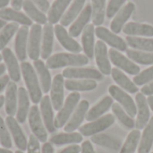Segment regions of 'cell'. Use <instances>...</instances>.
Masks as SVG:
<instances>
[{
	"label": "cell",
	"instance_id": "cell-35",
	"mask_svg": "<svg viewBox=\"0 0 153 153\" xmlns=\"http://www.w3.org/2000/svg\"><path fill=\"white\" fill-rule=\"evenodd\" d=\"M22 8L27 16L32 21H35L38 24H46L48 17L43 12H41L30 0H24L22 3Z\"/></svg>",
	"mask_w": 153,
	"mask_h": 153
},
{
	"label": "cell",
	"instance_id": "cell-42",
	"mask_svg": "<svg viewBox=\"0 0 153 153\" xmlns=\"http://www.w3.org/2000/svg\"><path fill=\"white\" fill-rule=\"evenodd\" d=\"M141 139L140 130L134 129L127 136L124 145L122 146L119 153H134L136 148L139 144V141Z\"/></svg>",
	"mask_w": 153,
	"mask_h": 153
},
{
	"label": "cell",
	"instance_id": "cell-14",
	"mask_svg": "<svg viewBox=\"0 0 153 153\" xmlns=\"http://www.w3.org/2000/svg\"><path fill=\"white\" fill-rule=\"evenodd\" d=\"M54 32L59 43L66 50L74 54H79L82 51L81 45L73 37L70 36L64 26H62L61 24H56V26L54 27Z\"/></svg>",
	"mask_w": 153,
	"mask_h": 153
},
{
	"label": "cell",
	"instance_id": "cell-6",
	"mask_svg": "<svg viewBox=\"0 0 153 153\" xmlns=\"http://www.w3.org/2000/svg\"><path fill=\"white\" fill-rule=\"evenodd\" d=\"M96 36L102 40L104 43H107L112 48H115L118 51H126L127 50V43L121 37L117 36V34L109 30L108 28L103 26H98L95 29Z\"/></svg>",
	"mask_w": 153,
	"mask_h": 153
},
{
	"label": "cell",
	"instance_id": "cell-30",
	"mask_svg": "<svg viewBox=\"0 0 153 153\" xmlns=\"http://www.w3.org/2000/svg\"><path fill=\"white\" fill-rule=\"evenodd\" d=\"M73 0H55L49 8L48 20L51 24H56L65 13L68 5Z\"/></svg>",
	"mask_w": 153,
	"mask_h": 153
},
{
	"label": "cell",
	"instance_id": "cell-49",
	"mask_svg": "<svg viewBox=\"0 0 153 153\" xmlns=\"http://www.w3.org/2000/svg\"><path fill=\"white\" fill-rule=\"evenodd\" d=\"M81 152L82 153H95L92 144L89 141H85L82 143L81 147Z\"/></svg>",
	"mask_w": 153,
	"mask_h": 153
},
{
	"label": "cell",
	"instance_id": "cell-33",
	"mask_svg": "<svg viewBox=\"0 0 153 153\" xmlns=\"http://www.w3.org/2000/svg\"><path fill=\"white\" fill-rule=\"evenodd\" d=\"M91 142L97 145L105 147L114 152H117L122 148V143L120 140L106 134H98L91 136Z\"/></svg>",
	"mask_w": 153,
	"mask_h": 153
},
{
	"label": "cell",
	"instance_id": "cell-1",
	"mask_svg": "<svg viewBox=\"0 0 153 153\" xmlns=\"http://www.w3.org/2000/svg\"><path fill=\"white\" fill-rule=\"evenodd\" d=\"M89 58L85 55L74 53H56L47 59L46 65L48 69H56L65 66H82L87 65Z\"/></svg>",
	"mask_w": 153,
	"mask_h": 153
},
{
	"label": "cell",
	"instance_id": "cell-38",
	"mask_svg": "<svg viewBox=\"0 0 153 153\" xmlns=\"http://www.w3.org/2000/svg\"><path fill=\"white\" fill-rule=\"evenodd\" d=\"M126 41L127 45L134 49L153 53V39L127 36L126 38Z\"/></svg>",
	"mask_w": 153,
	"mask_h": 153
},
{
	"label": "cell",
	"instance_id": "cell-43",
	"mask_svg": "<svg viewBox=\"0 0 153 153\" xmlns=\"http://www.w3.org/2000/svg\"><path fill=\"white\" fill-rule=\"evenodd\" d=\"M19 24L16 22H11L6 24L0 32V50L5 48L13 35L18 31Z\"/></svg>",
	"mask_w": 153,
	"mask_h": 153
},
{
	"label": "cell",
	"instance_id": "cell-32",
	"mask_svg": "<svg viewBox=\"0 0 153 153\" xmlns=\"http://www.w3.org/2000/svg\"><path fill=\"white\" fill-rule=\"evenodd\" d=\"M111 76H112L113 80L115 81V82L117 83V85H119L125 91H126L130 93L138 92L139 89L136 86V84L134 82H132L122 71H120L117 67L112 68Z\"/></svg>",
	"mask_w": 153,
	"mask_h": 153
},
{
	"label": "cell",
	"instance_id": "cell-62",
	"mask_svg": "<svg viewBox=\"0 0 153 153\" xmlns=\"http://www.w3.org/2000/svg\"><path fill=\"white\" fill-rule=\"evenodd\" d=\"M2 59H3V56H2V55H0V62L2 61Z\"/></svg>",
	"mask_w": 153,
	"mask_h": 153
},
{
	"label": "cell",
	"instance_id": "cell-3",
	"mask_svg": "<svg viewBox=\"0 0 153 153\" xmlns=\"http://www.w3.org/2000/svg\"><path fill=\"white\" fill-rule=\"evenodd\" d=\"M80 98H81V95L78 92L74 91L73 93L69 94L65 102L64 103L63 107L58 111V113L55 118L54 123H55V127L56 129L65 126V124L68 122L71 115L73 114V112L74 111V109L76 108V107L79 104Z\"/></svg>",
	"mask_w": 153,
	"mask_h": 153
},
{
	"label": "cell",
	"instance_id": "cell-54",
	"mask_svg": "<svg viewBox=\"0 0 153 153\" xmlns=\"http://www.w3.org/2000/svg\"><path fill=\"white\" fill-rule=\"evenodd\" d=\"M24 0H11V5L15 10H21L22 7V3Z\"/></svg>",
	"mask_w": 153,
	"mask_h": 153
},
{
	"label": "cell",
	"instance_id": "cell-23",
	"mask_svg": "<svg viewBox=\"0 0 153 153\" xmlns=\"http://www.w3.org/2000/svg\"><path fill=\"white\" fill-rule=\"evenodd\" d=\"M54 28L51 23H46L42 30V43L40 56L43 59H48L53 50L54 44Z\"/></svg>",
	"mask_w": 153,
	"mask_h": 153
},
{
	"label": "cell",
	"instance_id": "cell-28",
	"mask_svg": "<svg viewBox=\"0 0 153 153\" xmlns=\"http://www.w3.org/2000/svg\"><path fill=\"white\" fill-rule=\"evenodd\" d=\"M17 101H18V91L17 85L14 82H9L6 86L4 102H5V112L8 116L13 117L17 111Z\"/></svg>",
	"mask_w": 153,
	"mask_h": 153
},
{
	"label": "cell",
	"instance_id": "cell-36",
	"mask_svg": "<svg viewBox=\"0 0 153 153\" xmlns=\"http://www.w3.org/2000/svg\"><path fill=\"white\" fill-rule=\"evenodd\" d=\"M82 141V135L80 133H60L53 135L50 138V143L56 145L62 146L71 143H80Z\"/></svg>",
	"mask_w": 153,
	"mask_h": 153
},
{
	"label": "cell",
	"instance_id": "cell-46",
	"mask_svg": "<svg viewBox=\"0 0 153 153\" xmlns=\"http://www.w3.org/2000/svg\"><path fill=\"white\" fill-rule=\"evenodd\" d=\"M127 0H109L107 5V11H106V15L108 18H112L114 17L117 12L124 6L125 3Z\"/></svg>",
	"mask_w": 153,
	"mask_h": 153
},
{
	"label": "cell",
	"instance_id": "cell-11",
	"mask_svg": "<svg viewBox=\"0 0 153 153\" xmlns=\"http://www.w3.org/2000/svg\"><path fill=\"white\" fill-rule=\"evenodd\" d=\"M94 56H95L96 64L98 65L100 72L102 74L109 75L111 74L112 68H111V65H110V61L108 57V51L106 44L100 39L96 41Z\"/></svg>",
	"mask_w": 153,
	"mask_h": 153
},
{
	"label": "cell",
	"instance_id": "cell-25",
	"mask_svg": "<svg viewBox=\"0 0 153 153\" xmlns=\"http://www.w3.org/2000/svg\"><path fill=\"white\" fill-rule=\"evenodd\" d=\"M113 98L110 96L104 97L100 102H98L96 105H94L90 110H88L85 119L87 121H94L100 117H101L113 105Z\"/></svg>",
	"mask_w": 153,
	"mask_h": 153
},
{
	"label": "cell",
	"instance_id": "cell-55",
	"mask_svg": "<svg viewBox=\"0 0 153 153\" xmlns=\"http://www.w3.org/2000/svg\"><path fill=\"white\" fill-rule=\"evenodd\" d=\"M9 3H10V0H0V9L4 8Z\"/></svg>",
	"mask_w": 153,
	"mask_h": 153
},
{
	"label": "cell",
	"instance_id": "cell-44",
	"mask_svg": "<svg viewBox=\"0 0 153 153\" xmlns=\"http://www.w3.org/2000/svg\"><path fill=\"white\" fill-rule=\"evenodd\" d=\"M0 143L5 149H10L13 145L10 134L7 129V126L1 117H0Z\"/></svg>",
	"mask_w": 153,
	"mask_h": 153
},
{
	"label": "cell",
	"instance_id": "cell-20",
	"mask_svg": "<svg viewBox=\"0 0 153 153\" xmlns=\"http://www.w3.org/2000/svg\"><path fill=\"white\" fill-rule=\"evenodd\" d=\"M29 33L28 26H22L19 28L15 37L14 50L20 61H24L27 57V42L29 39Z\"/></svg>",
	"mask_w": 153,
	"mask_h": 153
},
{
	"label": "cell",
	"instance_id": "cell-2",
	"mask_svg": "<svg viewBox=\"0 0 153 153\" xmlns=\"http://www.w3.org/2000/svg\"><path fill=\"white\" fill-rule=\"evenodd\" d=\"M21 70L28 89L30 99L34 104H38L42 99V91L34 67L28 62H22L21 65Z\"/></svg>",
	"mask_w": 153,
	"mask_h": 153
},
{
	"label": "cell",
	"instance_id": "cell-22",
	"mask_svg": "<svg viewBox=\"0 0 153 153\" xmlns=\"http://www.w3.org/2000/svg\"><path fill=\"white\" fill-rule=\"evenodd\" d=\"M30 112V96L28 91L23 88L20 87L18 89V106L16 112V120L23 124Z\"/></svg>",
	"mask_w": 153,
	"mask_h": 153
},
{
	"label": "cell",
	"instance_id": "cell-13",
	"mask_svg": "<svg viewBox=\"0 0 153 153\" xmlns=\"http://www.w3.org/2000/svg\"><path fill=\"white\" fill-rule=\"evenodd\" d=\"M135 10V4L133 2H128L125 6H123L117 13L114 16L111 23L110 30L116 34L120 33L123 30L124 26L126 24V22L129 20L131 15Z\"/></svg>",
	"mask_w": 153,
	"mask_h": 153
},
{
	"label": "cell",
	"instance_id": "cell-31",
	"mask_svg": "<svg viewBox=\"0 0 153 153\" xmlns=\"http://www.w3.org/2000/svg\"><path fill=\"white\" fill-rule=\"evenodd\" d=\"M33 65L35 67V71L38 73L42 91L45 93L48 92L51 88V84H52L51 75L48 71V68L47 67L46 64H44L43 61L39 60V59L34 61Z\"/></svg>",
	"mask_w": 153,
	"mask_h": 153
},
{
	"label": "cell",
	"instance_id": "cell-15",
	"mask_svg": "<svg viewBox=\"0 0 153 153\" xmlns=\"http://www.w3.org/2000/svg\"><path fill=\"white\" fill-rule=\"evenodd\" d=\"M89 107H90V104L85 100H82L78 104L73 116L71 117V118L68 120V122L65 124L64 127V130L65 131V133H73L76 129L80 128V126L83 122L85 116L89 110Z\"/></svg>",
	"mask_w": 153,
	"mask_h": 153
},
{
	"label": "cell",
	"instance_id": "cell-8",
	"mask_svg": "<svg viewBox=\"0 0 153 153\" xmlns=\"http://www.w3.org/2000/svg\"><path fill=\"white\" fill-rule=\"evenodd\" d=\"M108 56L113 65L122 69L128 74L137 75L141 72L139 65L134 64L131 59L125 56L122 53L115 48H110V50L108 51Z\"/></svg>",
	"mask_w": 153,
	"mask_h": 153
},
{
	"label": "cell",
	"instance_id": "cell-10",
	"mask_svg": "<svg viewBox=\"0 0 153 153\" xmlns=\"http://www.w3.org/2000/svg\"><path fill=\"white\" fill-rule=\"evenodd\" d=\"M63 76L67 79H84V80H94L101 81L103 74L92 68H82V67H68L63 71Z\"/></svg>",
	"mask_w": 153,
	"mask_h": 153
},
{
	"label": "cell",
	"instance_id": "cell-56",
	"mask_svg": "<svg viewBox=\"0 0 153 153\" xmlns=\"http://www.w3.org/2000/svg\"><path fill=\"white\" fill-rule=\"evenodd\" d=\"M147 101H148L149 107L152 108V110L153 111V95H152V96H149V97H148V99H147Z\"/></svg>",
	"mask_w": 153,
	"mask_h": 153
},
{
	"label": "cell",
	"instance_id": "cell-21",
	"mask_svg": "<svg viewBox=\"0 0 153 153\" xmlns=\"http://www.w3.org/2000/svg\"><path fill=\"white\" fill-rule=\"evenodd\" d=\"M2 56L6 65V67L9 73V77L13 80V82H19L21 79L20 65L13 51L10 48H6L3 49Z\"/></svg>",
	"mask_w": 153,
	"mask_h": 153
},
{
	"label": "cell",
	"instance_id": "cell-53",
	"mask_svg": "<svg viewBox=\"0 0 153 153\" xmlns=\"http://www.w3.org/2000/svg\"><path fill=\"white\" fill-rule=\"evenodd\" d=\"M41 153H54V148L51 143H44L42 145Z\"/></svg>",
	"mask_w": 153,
	"mask_h": 153
},
{
	"label": "cell",
	"instance_id": "cell-40",
	"mask_svg": "<svg viewBox=\"0 0 153 153\" xmlns=\"http://www.w3.org/2000/svg\"><path fill=\"white\" fill-rule=\"evenodd\" d=\"M112 111L118 121L127 129H133L135 126V121L131 117L126 110L117 103H113L112 105Z\"/></svg>",
	"mask_w": 153,
	"mask_h": 153
},
{
	"label": "cell",
	"instance_id": "cell-50",
	"mask_svg": "<svg viewBox=\"0 0 153 153\" xmlns=\"http://www.w3.org/2000/svg\"><path fill=\"white\" fill-rule=\"evenodd\" d=\"M81 152V147L77 144H74L71 146H68L62 150L58 153H80Z\"/></svg>",
	"mask_w": 153,
	"mask_h": 153
},
{
	"label": "cell",
	"instance_id": "cell-48",
	"mask_svg": "<svg viewBox=\"0 0 153 153\" xmlns=\"http://www.w3.org/2000/svg\"><path fill=\"white\" fill-rule=\"evenodd\" d=\"M41 12L47 13L49 11L50 4L48 0H30Z\"/></svg>",
	"mask_w": 153,
	"mask_h": 153
},
{
	"label": "cell",
	"instance_id": "cell-18",
	"mask_svg": "<svg viewBox=\"0 0 153 153\" xmlns=\"http://www.w3.org/2000/svg\"><path fill=\"white\" fill-rule=\"evenodd\" d=\"M92 16V8L90 4H86V6L82 9L78 17L74 20V22L71 24L68 33L71 37L76 38L80 36V34L83 31L85 27L89 24Z\"/></svg>",
	"mask_w": 153,
	"mask_h": 153
},
{
	"label": "cell",
	"instance_id": "cell-61",
	"mask_svg": "<svg viewBox=\"0 0 153 153\" xmlns=\"http://www.w3.org/2000/svg\"><path fill=\"white\" fill-rule=\"evenodd\" d=\"M14 153H23V152H22V151H20V150H19V151H16Z\"/></svg>",
	"mask_w": 153,
	"mask_h": 153
},
{
	"label": "cell",
	"instance_id": "cell-52",
	"mask_svg": "<svg viewBox=\"0 0 153 153\" xmlns=\"http://www.w3.org/2000/svg\"><path fill=\"white\" fill-rule=\"evenodd\" d=\"M9 75H4L0 77V92L3 91V90L7 86L9 83Z\"/></svg>",
	"mask_w": 153,
	"mask_h": 153
},
{
	"label": "cell",
	"instance_id": "cell-4",
	"mask_svg": "<svg viewBox=\"0 0 153 153\" xmlns=\"http://www.w3.org/2000/svg\"><path fill=\"white\" fill-rule=\"evenodd\" d=\"M114 123H115V117L111 114H108L94 121L83 125L79 128V132L83 136H93L108 129Z\"/></svg>",
	"mask_w": 153,
	"mask_h": 153
},
{
	"label": "cell",
	"instance_id": "cell-47",
	"mask_svg": "<svg viewBox=\"0 0 153 153\" xmlns=\"http://www.w3.org/2000/svg\"><path fill=\"white\" fill-rule=\"evenodd\" d=\"M27 153H41L39 141L34 134L30 135L27 145Z\"/></svg>",
	"mask_w": 153,
	"mask_h": 153
},
{
	"label": "cell",
	"instance_id": "cell-12",
	"mask_svg": "<svg viewBox=\"0 0 153 153\" xmlns=\"http://www.w3.org/2000/svg\"><path fill=\"white\" fill-rule=\"evenodd\" d=\"M64 87L65 81L63 74H56L51 84L50 88V100L55 110H60L64 105Z\"/></svg>",
	"mask_w": 153,
	"mask_h": 153
},
{
	"label": "cell",
	"instance_id": "cell-7",
	"mask_svg": "<svg viewBox=\"0 0 153 153\" xmlns=\"http://www.w3.org/2000/svg\"><path fill=\"white\" fill-rule=\"evenodd\" d=\"M28 119L32 134L38 138L39 142L46 143L48 140V133L42 123V118L39 109L36 105H33L30 108Z\"/></svg>",
	"mask_w": 153,
	"mask_h": 153
},
{
	"label": "cell",
	"instance_id": "cell-58",
	"mask_svg": "<svg viewBox=\"0 0 153 153\" xmlns=\"http://www.w3.org/2000/svg\"><path fill=\"white\" fill-rule=\"evenodd\" d=\"M0 153H13L12 151L5 149V148H0Z\"/></svg>",
	"mask_w": 153,
	"mask_h": 153
},
{
	"label": "cell",
	"instance_id": "cell-37",
	"mask_svg": "<svg viewBox=\"0 0 153 153\" xmlns=\"http://www.w3.org/2000/svg\"><path fill=\"white\" fill-rule=\"evenodd\" d=\"M153 144V117L143 129L138 153H150Z\"/></svg>",
	"mask_w": 153,
	"mask_h": 153
},
{
	"label": "cell",
	"instance_id": "cell-57",
	"mask_svg": "<svg viewBox=\"0 0 153 153\" xmlns=\"http://www.w3.org/2000/svg\"><path fill=\"white\" fill-rule=\"evenodd\" d=\"M4 71H5V66H4V65L0 64V76H1L2 74H4Z\"/></svg>",
	"mask_w": 153,
	"mask_h": 153
},
{
	"label": "cell",
	"instance_id": "cell-27",
	"mask_svg": "<svg viewBox=\"0 0 153 153\" xmlns=\"http://www.w3.org/2000/svg\"><path fill=\"white\" fill-rule=\"evenodd\" d=\"M123 32L128 36H146L152 37L153 26L147 23H140L135 22H127L124 28Z\"/></svg>",
	"mask_w": 153,
	"mask_h": 153
},
{
	"label": "cell",
	"instance_id": "cell-59",
	"mask_svg": "<svg viewBox=\"0 0 153 153\" xmlns=\"http://www.w3.org/2000/svg\"><path fill=\"white\" fill-rule=\"evenodd\" d=\"M4 103V97L3 95H0V108L3 107Z\"/></svg>",
	"mask_w": 153,
	"mask_h": 153
},
{
	"label": "cell",
	"instance_id": "cell-45",
	"mask_svg": "<svg viewBox=\"0 0 153 153\" xmlns=\"http://www.w3.org/2000/svg\"><path fill=\"white\" fill-rule=\"evenodd\" d=\"M152 81H153V66L140 72L134 77V82L138 86L144 85Z\"/></svg>",
	"mask_w": 153,
	"mask_h": 153
},
{
	"label": "cell",
	"instance_id": "cell-26",
	"mask_svg": "<svg viewBox=\"0 0 153 153\" xmlns=\"http://www.w3.org/2000/svg\"><path fill=\"white\" fill-rule=\"evenodd\" d=\"M0 19L4 21H12L22 26L32 25V21L23 13L13 8L4 7L0 9Z\"/></svg>",
	"mask_w": 153,
	"mask_h": 153
},
{
	"label": "cell",
	"instance_id": "cell-60",
	"mask_svg": "<svg viewBox=\"0 0 153 153\" xmlns=\"http://www.w3.org/2000/svg\"><path fill=\"white\" fill-rule=\"evenodd\" d=\"M5 25H6V22H5L4 20L0 19V30H1L2 28H4Z\"/></svg>",
	"mask_w": 153,
	"mask_h": 153
},
{
	"label": "cell",
	"instance_id": "cell-51",
	"mask_svg": "<svg viewBox=\"0 0 153 153\" xmlns=\"http://www.w3.org/2000/svg\"><path fill=\"white\" fill-rule=\"evenodd\" d=\"M142 93L143 95H146V96H152L153 95V82H152L151 83L143 86L141 90Z\"/></svg>",
	"mask_w": 153,
	"mask_h": 153
},
{
	"label": "cell",
	"instance_id": "cell-63",
	"mask_svg": "<svg viewBox=\"0 0 153 153\" xmlns=\"http://www.w3.org/2000/svg\"><path fill=\"white\" fill-rule=\"evenodd\" d=\"M152 153H153V152H152Z\"/></svg>",
	"mask_w": 153,
	"mask_h": 153
},
{
	"label": "cell",
	"instance_id": "cell-34",
	"mask_svg": "<svg viewBox=\"0 0 153 153\" xmlns=\"http://www.w3.org/2000/svg\"><path fill=\"white\" fill-rule=\"evenodd\" d=\"M97 82L94 80H73L68 79L65 82V87L71 91H90L97 88Z\"/></svg>",
	"mask_w": 153,
	"mask_h": 153
},
{
	"label": "cell",
	"instance_id": "cell-24",
	"mask_svg": "<svg viewBox=\"0 0 153 153\" xmlns=\"http://www.w3.org/2000/svg\"><path fill=\"white\" fill-rule=\"evenodd\" d=\"M82 45L85 56L88 58L94 56L95 50V28L93 24H88L82 31Z\"/></svg>",
	"mask_w": 153,
	"mask_h": 153
},
{
	"label": "cell",
	"instance_id": "cell-16",
	"mask_svg": "<svg viewBox=\"0 0 153 153\" xmlns=\"http://www.w3.org/2000/svg\"><path fill=\"white\" fill-rule=\"evenodd\" d=\"M135 100L137 107V118L135 121V127L138 130H142L145 128L150 121L149 104L145 98V95H143L142 92L136 94Z\"/></svg>",
	"mask_w": 153,
	"mask_h": 153
},
{
	"label": "cell",
	"instance_id": "cell-29",
	"mask_svg": "<svg viewBox=\"0 0 153 153\" xmlns=\"http://www.w3.org/2000/svg\"><path fill=\"white\" fill-rule=\"evenodd\" d=\"M85 2L86 0H74L69 8L62 16L60 20V24L64 27H66L73 23L84 8L83 6L85 4Z\"/></svg>",
	"mask_w": 153,
	"mask_h": 153
},
{
	"label": "cell",
	"instance_id": "cell-39",
	"mask_svg": "<svg viewBox=\"0 0 153 153\" xmlns=\"http://www.w3.org/2000/svg\"><path fill=\"white\" fill-rule=\"evenodd\" d=\"M91 8H92V24L95 26H100L104 21L106 16V0H91Z\"/></svg>",
	"mask_w": 153,
	"mask_h": 153
},
{
	"label": "cell",
	"instance_id": "cell-5",
	"mask_svg": "<svg viewBox=\"0 0 153 153\" xmlns=\"http://www.w3.org/2000/svg\"><path fill=\"white\" fill-rule=\"evenodd\" d=\"M108 92L110 96L122 106V108L131 117L134 118L137 115L136 103L134 101L132 97L124 90L117 85H110L108 88Z\"/></svg>",
	"mask_w": 153,
	"mask_h": 153
},
{
	"label": "cell",
	"instance_id": "cell-41",
	"mask_svg": "<svg viewBox=\"0 0 153 153\" xmlns=\"http://www.w3.org/2000/svg\"><path fill=\"white\" fill-rule=\"evenodd\" d=\"M126 55L129 59L141 65H153V53L135 49H127Z\"/></svg>",
	"mask_w": 153,
	"mask_h": 153
},
{
	"label": "cell",
	"instance_id": "cell-19",
	"mask_svg": "<svg viewBox=\"0 0 153 153\" xmlns=\"http://www.w3.org/2000/svg\"><path fill=\"white\" fill-rule=\"evenodd\" d=\"M40 113L47 130L51 134L55 133L56 128L55 127V123H54L55 119H54L53 106L48 95L44 96L40 100Z\"/></svg>",
	"mask_w": 153,
	"mask_h": 153
},
{
	"label": "cell",
	"instance_id": "cell-9",
	"mask_svg": "<svg viewBox=\"0 0 153 153\" xmlns=\"http://www.w3.org/2000/svg\"><path fill=\"white\" fill-rule=\"evenodd\" d=\"M42 39V28L40 24H32L29 33L28 39V55L30 59L36 61L40 56Z\"/></svg>",
	"mask_w": 153,
	"mask_h": 153
},
{
	"label": "cell",
	"instance_id": "cell-17",
	"mask_svg": "<svg viewBox=\"0 0 153 153\" xmlns=\"http://www.w3.org/2000/svg\"><path fill=\"white\" fill-rule=\"evenodd\" d=\"M5 124L13 136V142H14L16 147L22 152L26 151L27 145H28V141H27V138H26L23 131L22 130V128L19 125V122L15 118H13V117L8 116L5 119Z\"/></svg>",
	"mask_w": 153,
	"mask_h": 153
}]
</instances>
